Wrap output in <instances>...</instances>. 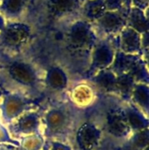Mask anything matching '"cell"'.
I'll return each mask as SVG.
<instances>
[{"label": "cell", "mask_w": 149, "mask_h": 150, "mask_svg": "<svg viewBox=\"0 0 149 150\" xmlns=\"http://www.w3.org/2000/svg\"><path fill=\"white\" fill-rule=\"evenodd\" d=\"M107 11L105 0H85L81 11L82 18L93 24Z\"/></svg>", "instance_id": "18"}, {"label": "cell", "mask_w": 149, "mask_h": 150, "mask_svg": "<svg viewBox=\"0 0 149 150\" xmlns=\"http://www.w3.org/2000/svg\"><path fill=\"white\" fill-rule=\"evenodd\" d=\"M83 0H47L46 11L54 19H61L81 11Z\"/></svg>", "instance_id": "14"}, {"label": "cell", "mask_w": 149, "mask_h": 150, "mask_svg": "<svg viewBox=\"0 0 149 150\" xmlns=\"http://www.w3.org/2000/svg\"><path fill=\"white\" fill-rule=\"evenodd\" d=\"M40 106L39 108L30 110L22 114L13 123L9 125L6 129L10 136L18 142V140L22 138L34 134H40Z\"/></svg>", "instance_id": "10"}, {"label": "cell", "mask_w": 149, "mask_h": 150, "mask_svg": "<svg viewBox=\"0 0 149 150\" xmlns=\"http://www.w3.org/2000/svg\"><path fill=\"white\" fill-rule=\"evenodd\" d=\"M116 40L115 45L119 51L126 54L143 57L142 34L139 33L137 31L126 25L116 36Z\"/></svg>", "instance_id": "12"}, {"label": "cell", "mask_w": 149, "mask_h": 150, "mask_svg": "<svg viewBox=\"0 0 149 150\" xmlns=\"http://www.w3.org/2000/svg\"><path fill=\"white\" fill-rule=\"evenodd\" d=\"M83 112L66 98L44 100L40 105L41 136L46 142L61 141L71 143L74 132Z\"/></svg>", "instance_id": "2"}, {"label": "cell", "mask_w": 149, "mask_h": 150, "mask_svg": "<svg viewBox=\"0 0 149 150\" xmlns=\"http://www.w3.org/2000/svg\"><path fill=\"white\" fill-rule=\"evenodd\" d=\"M0 150H23L19 145L11 144V143H4L0 144Z\"/></svg>", "instance_id": "26"}, {"label": "cell", "mask_w": 149, "mask_h": 150, "mask_svg": "<svg viewBox=\"0 0 149 150\" xmlns=\"http://www.w3.org/2000/svg\"><path fill=\"white\" fill-rule=\"evenodd\" d=\"M107 150H119V149H108Z\"/></svg>", "instance_id": "29"}, {"label": "cell", "mask_w": 149, "mask_h": 150, "mask_svg": "<svg viewBox=\"0 0 149 150\" xmlns=\"http://www.w3.org/2000/svg\"><path fill=\"white\" fill-rule=\"evenodd\" d=\"M42 103L18 92L0 91V122L7 127L25 112Z\"/></svg>", "instance_id": "6"}, {"label": "cell", "mask_w": 149, "mask_h": 150, "mask_svg": "<svg viewBox=\"0 0 149 150\" xmlns=\"http://www.w3.org/2000/svg\"><path fill=\"white\" fill-rule=\"evenodd\" d=\"M121 108L133 134L148 128V117L142 113L129 101H122Z\"/></svg>", "instance_id": "15"}, {"label": "cell", "mask_w": 149, "mask_h": 150, "mask_svg": "<svg viewBox=\"0 0 149 150\" xmlns=\"http://www.w3.org/2000/svg\"><path fill=\"white\" fill-rule=\"evenodd\" d=\"M32 29L25 22L12 21L0 32V51L20 54L32 40Z\"/></svg>", "instance_id": "7"}, {"label": "cell", "mask_w": 149, "mask_h": 150, "mask_svg": "<svg viewBox=\"0 0 149 150\" xmlns=\"http://www.w3.org/2000/svg\"><path fill=\"white\" fill-rule=\"evenodd\" d=\"M0 91L18 92L42 103V67L20 54L0 51Z\"/></svg>", "instance_id": "1"}, {"label": "cell", "mask_w": 149, "mask_h": 150, "mask_svg": "<svg viewBox=\"0 0 149 150\" xmlns=\"http://www.w3.org/2000/svg\"><path fill=\"white\" fill-rule=\"evenodd\" d=\"M0 2H1V0H0Z\"/></svg>", "instance_id": "30"}, {"label": "cell", "mask_w": 149, "mask_h": 150, "mask_svg": "<svg viewBox=\"0 0 149 150\" xmlns=\"http://www.w3.org/2000/svg\"><path fill=\"white\" fill-rule=\"evenodd\" d=\"M4 143H11V144L18 145V142L14 141L10 136L6 127L0 122V144H4Z\"/></svg>", "instance_id": "24"}, {"label": "cell", "mask_w": 149, "mask_h": 150, "mask_svg": "<svg viewBox=\"0 0 149 150\" xmlns=\"http://www.w3.org/2000/svg\"><path fill=\"white\" fill-rule=\"evenodd\" d=\"M129 5L135 6L143 10H148V0H125Z\"/></svg>", "instance_id": "25"}, {"label": "cell", "mask_w": 149, "mask_h": 150, "mask_svg": "<svg viewBox=\"0 0 149 150\" xmlns=\"http://www.w3.org/2000/svg\"><path fill=\"white\" fill-rule=\"evenodd\" d=\"M18 145L23 150H41L46 145L41 134H34L18 140Z\"/></svg>", "instance_id": "22"}, {"label": "cell", "mask_w": 149, "mask_h": 150, "mask_svg": "<svg viewBox=\"0 0 149 150\" xmlns=\"http://www.w3.org/2000/svg\"><path fill=\"white\" fill-rule=\"evenodd\" d=\"M78 78L69 69L59 62H52L42 67V83L46 99H63L72 83Z\"/></svg>", "instance_id": "4"}, {"label": "cell", "mask_w": 149, "mask_h": 150, "mask_svg": "<svg viewBox=\"0 0 149 150\" xmlns=\"http://www.w3.org/2000/svg\"><path fill=\"white\" fill-rule=\"evenodd\" d=\"M41 150H48V147H47V142H46V145H45V147L42 149Z\"/></svg>", "instance_id": "28"}, {"label": "cell", "mask_w": 149, "mask_h": 150, "mask_svg": "<svg viewBox=\"0 0 149 150\" xmlns=\"http://www.w3.org/2000/svg\"><path fill=\"white\" fill-rule=\"evenodd\" d=\"M129 102L149 117V84L137 83L130 95Z\"/></svg>", "instance_id": "17"}, {"label": "cell", "mask_w": 149, "mask_h": 150, "mask_svg": "<svg viewBox=\"0 0 149 150\" xmlns=\"http://www.w3.org/2000/svg\"><path fill=\"white\" fill-rule=\"evenodd\" d=\"M27 0H1L0 13L11 20L19 18L25 11Z\"/></svg>", "instance_id": "19"}, {"label": "cell", "mask_w": 149, "mask_h": 150, "mask_svg": "<svg viewBox=\"0 0 149 150\" xmlns=\"http://www.w3.org/2000/svg\"><path fill=\"white\" fill-rule=\"evenodd\" d=\"M119 150H149V128L132 134Z\"/></svg>", "instance_id": "21"}, {"label": "cell", "mask_w": 149, "mask_h": 150, "mask_svg": "<svg viewBox=\"0 0 149 150\" xmlns=\"http://www.w3.org/2000/svg\"><path fill=\"white\" fill-rule=\"evenodd\" d=\"M146 11L130 5L126 12V25L141 34L148 33V16Z\"/></svg>", "instance_id": "16"}, {"label": "cell", "mask_w": 149, "mask_h": 150, "mask_svg": "<svg viewBox=\"0 0 149 150\" xmlns=\"http://www.w3.org/2000/svg\"><path fill=\"white\" fill-rule=\"evenodd\" d=\"M47 142L48 150H74L72 145L68 142L61 141H48Z\"/></svg>", "instance_id": "23"}, {"label": "cell", "mask_w": 149, "mask_h": 150, "mask_svg": "<svg viewBox=\"0 0 149 150\" xmlns=\"http://www.w3.org/2000/svg\"><path fill=\"white\" fill-rule=\"evenodd\" d=\"M88 80L94 85L101 98H116L117 75L111 69L101 70Z\"/></svg>", "instance_id": "13"}, {"label": "cell", "mask_w": 149, "mask_h": 150, "mask_svg": "<svg viewBox=\"0 0 149 150\" xmlns=\"http://www.w3.org/2000/svg\"><path fill=\"white\" fill-rule=\"evenodd\" d=\"M65 46L70 54H83L90 52L98 37L91 23L83 18H79L72 22L64 33Z\"/></svg>", "instance_id": "5"}, {"label": "cell", "mask_w": 149, "mask_h": 150, "mask_svg": "<svg viewBox=\"0 0 149 150\" xmlns=\"http://www.w3.org/2000/svg\"><path fill=\"white\" fill-rule=\"evenodd\" d=\"M6 21H5V18H4V17L0 13V32L5 27V25H6Z\"/></svg>", "instance_id": "27"}, {"label": "cell", "mask_w": 149, "mask_h": 150, "mask_svg": "<svg viewBox=\"0 0 149 150\" xmlns=\"http://www.w3.org/2000/svg\"><path fill=\"white\" fill-rule=\"evenodd\" d=\"M65 98L76 108L86 112L95 107L101 97L90 80L78 77L72 83Z\"/></svg>", "instance_id": "9"}, {"label": "cell", "mask_w": 149, "mask_h": 150, "mask_svg": "<svg viewBox=\"0 0 149 150\" xmlns=\"http://www.w3.org/2000/svg\"><path fill=\"white\" fill-rule=\"evenodd\" d=\"M141 58L143 57L140 55L126 54L117 49L115 59L110 69L117 76L121 75V74H126V73H128L132 69V68L135 65V63Z\"/></svg>", "instance_id": "20"}, {"label": "cell", "mask_w": 149, "mask_h": 150, "mask_svg": "<svg viewBox=\"0 0 149 150\" xmlns=\"http://www.w3.org/2000/svg\"><path fill=\"white\" fill-rule=\"evenodd\" d=\"M127 10L106 11L97 21L92 24L95 31H97L99 33H102L107 38L116 37L121 30L126 26Z\"/></svg>", "instance_id": "11"}, {"label": "cell", "mask_w": 149, "mask_h": 150, "mask_svg": "<svg viewBox=\"0 0 149 150\" xmlns=\"http://www.w3.org/2000/svg\"><path fill=\"white\" fill-rule=\"evenodd\" d=\"M116 53L117 47L112 38H98L90 52L88 67L82 77L88 79L101 70L110 69Z\"/></svg>", "instance_id": "8"}, {"label": "cell", "mask_w": 149, "mask_h": 150, "mask_svg": "<svg viewBox=\"0 0 149 150\" xmlns=\"http://www.w3.org/2000/svg\"><path fill=\"white\" fill-rule=\"evenodd\" d=\"M74 150H107L106 142L96 108L83 112L74 132L71 143Z\"/></svg>", "instance_id": "3"}]
</instances>
